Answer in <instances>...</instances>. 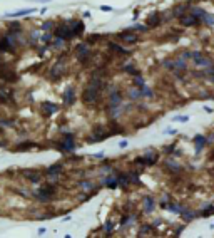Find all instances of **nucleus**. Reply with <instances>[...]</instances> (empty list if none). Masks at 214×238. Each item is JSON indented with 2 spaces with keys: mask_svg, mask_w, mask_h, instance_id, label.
Segmentation results:
<instances>
[{
  "mask_svg": "<svg viewBox=\"0 0 214 238\" xmlns=\"http://www.w3.org/2000/svg\"><path fill=\"white\" fill-rule=\"evenodd\" d=\"M99 80L97 79H94L91 84H89V87L86 89V91H84V102H86V104H92L94 101L97 99V96H99Z\"/></svg>",
  "mask_w": 214,
  "mask_h": 238,
  "instance_id": "nucleus-1",
  "label": "nucleus"
},
{
  "mask_svg": "<svg viewBox=\"0 0 214 238\" xmlns=\"http://www.w3.org/2000/svg\"><path fill=\"white\" fill-rule=\"evenodd\" d=\"M55 35H59L60 39L65 40V39H72L75 35V32H74V29L70 30V29H67V27L62 25V27H57V29H55Z\"/></svg>",
  "mask_w": 214,
  "mask_h": 238,
  "instance_id": "nucleus-2",
  "label": "nucleus"
},
{
  "mask_svg": "<svg viewBox=\"0 0 214 238\" xmlns=\"http://www.w3.org/2000/svg\"><path fill=\"white\" fill-rule=\"evenodd\" d=\"M156 161H157V154H154V153H147L144 158H137L136 163H139V164H154Z\"/></svg>",
  "mask_w": 214,
  "mask_h": 238,
  "instance_id": "nucleus-3",
  "label": "nucleus"
},
{
  "mask_svg": "<svg viewBox=\"0 0 214 238\" xmlns=\"http://www.w3.org/2000/svg\"><path fill=\"white\" fill-rule=\"evenodd\" d=\"M179 19H181V24L186 25V27L199 24V19H198V17H194V15H182V17H179Z\"/></svg>",
  "mask_w": 214,
  "mask_h": 238,
  "instance_id": "nucleus-4",
  "label": "nucleus"
},
{
  "mask_svg": "<svg viewBox=\"0 0 214 238\" xmlns=\"http://www.w3.org/2000/svg\"><path fill=\"white\" fill-rule=\"evenodd\" d=\"M75 101V94H74V87H67L64 92V102L65 104H74Z\"/></svg>",
  "mask_w": 214,
  "mask_h": 238,
  "instance_id": "nucleus-5",
  "label": "nucleus"
},
{
  "mask_svg": "<svg viewBox=\"0 0 214 238\" xmlns=\"http://www.w3.org/2000/svg\"><path fill=\"white\" fill-rule=\"evenodd\" d=\"M0 75H2V79H5L7 82H13V80L17 79V74H15V72H12L10 69H3V70H0Z\"/></svg>",
  "mask_w": 214,
  "mask_h": 238,
  "instance_id": "nucleus-6",
  "label": "nucleus"
},
{
  "mask_svg": "<svg viewBox=\"0 0 214 238\" xmlns=\"http://www.w3.org/2000/svg\"><path fill=\"white\" fill-rule=\"evenodd\" d=\"M62 149H65V151H70V149H74V136H65L64 138V143L60 144Z\"/></svg>",
  "mask_w": 214,
  "mask_h": 238,
  "instance_id": "nucleus-7",
  "label": "nucleus"
},
{
  "mask_svg": "<svg viewBox=\"0 0 214 238\" xmlns=\"http://www.w3.org/2000/svg\"><path fill=\"white\" fill-rule=\"evenodd\" d=\"M119 37L122 39V40H126V42H131V44L137 42V35L136 34H131V32H122Z\"/></svg>",
  "mask_w": 214,
  "mask_h": 238,
  "instance_id": "nucleus-8",
  "label": "nucleus"
},
{
  "mask_svg": "<svg viewBox=\"0 0 214 238\" xmlns=\"http://www.w3.org/2000/svg\"><path fill=\"white\" fill-rule=\"evenodd\" d=\"M193 59H194L196 62H198V64H201V66H207V64H211V61H209V59H204V57L201 56L199 52H194V54H193Z\"/></svg>",
  "mask_w": 214,
  "mask_h": 238,
  "instance_id": "nucleus-9",
  "label": "nucleus"
},
{
  "mask_svg": "<svg viewBox=\"0 0 214 238\" xmlns=\"http://www.w3.org/2000/svg\"><path fill=\"white\" fill-rule=\"evenodd\" d=\"M77 52H79V59L84 61L86 57L89 56V49L87 46H84V44H80V46H77Z\"/></svg>",
  "mask_w": 214,
  "mask_h": 238,
  "instance_id": "nucleus-10",
  "label": "nucleus"
},
{
  "mask_svg": "<svg viewBox=\"0 0 214 238\" xmlns=\"http://www.w3.org/2000/svg\"><path fill=\"white\" fill-rule=\"evenodd\" d=\"M0 51L13 52V47L10 46V40H8V39H3V40H0Z\"/></svg>",
  "mask_w": 214,
  "mask_h": 238,
  "instance_id": "nucleus-11",
  "label": "nucleus"
},
{
  "mask_svg": "<svg viewBox=\"0 0 214 238\" xmlns=\"http://www.w3.org/2000/svg\"><path fill=\"white\" fill-rule=\"evenodd\" d=\"M194 143L198 144V151H201V149H202V146L206 144V139H204L202 136H196L194 138Z\"/></svg>",
  "mask_w": 214,
  "mask_h": 238,
  "instance_id": "nucleus-12",
  "label": "nucleus"
},
{
  "mask_svg": "<svg viewBox=\"0 0 214 238\" xmlns=\"http://www.w3.org/2000/svg\"><path fill=\"white\" fill-rule=\"evenodd\" d=\"M34 10L32 8H27V10H19V12H13V13H10L8 17H20V15H29V13H32Z\"/></svg>",
  "mask_w": 214,
  "mask_h": 238,
  "instance_id": "nucleus-13",
  "label": "nucleus"
},
{
  "mask_svg": "<svg viewBox=\"0 0 214 238\" xmlns=\"http://www.w3.org/2000/svg\"><path fill=\"white\" fill-rule=\"evenodd\" d=\"M154 210V203L151 196H146V211H152Z\"/></svg>",
  "mask_w": 214,
  "mask_h": 238,
  "instance_id": "nucleus-14",
  "label": "nucleus"
},
{
  "mask_svg": "<svg viewBox=\"0 0 214 238\" xmlns=\"http://www.w3.org/2000/svg\"><path fill=\"white\" fill-rule=\"evenodd\" d=\"M44 109H49V111H45L47 114H52L54 111L57 109V106L55 104H50V102H44Z\"/></svg>",
  "mask_w": 214,
  "mask_h": 238,
  "instance_id": "nucleus-15",
  "label": "nucleus"
},
{
  "mask_svg": "<svg viewBox=\"0 0 214 238\" xmlns=\"http://www.w3.org/2000/svg\"><path fill=\"white\" fill-rule=\"evenodd\" d=\"M120 101H122V99H120V96H119L117 92L110 96V104H115V106H117V104H120Z\"/></svg>",
  "mask_w": 214,
  "mask_h": 238,
  "instance_id": "nucleus-16",
  "label": "nucleus"
},
{
  "mask_svg": "<svg viewBox=\"0 0 214 238\" xmlns=\"http://www.w3.org/2000/svg\"><path fill=\"white\" fill-rule=\"evenodd\" d=\"M62 169V164H55V166H50V168L47 169V173H50V174H54V173H59Z\"/></svg>",
  "mask_w": 214,
  "mask_h": 238,
  "instance_id": "nucleus-17",
  "label": "nucleus"
},
{
  "mask_svg": "<svg viewBox=\"0 0 214 238\" xmlns=\"http://www.w3.org/2000/svg\"><path fill=\"white\" fill-rule=\"evenodd\" d=\"M157 24H159L157 15H151V19H149V27H154V25H157Z\"/></svg>",
  "mask_w": 214,
  "mask_h": 238,
  "instance_id": "nucleus-18",
  "label": "nucleus"
},
{
  "mask_svg": "<svg viewBox=\"0 0 214 238\" xmlns=\"http://www.w3.org/2000/svg\"><path fill=\"white\" fill-rule=\"evenodd\" d=\"M34 146H35L34 143H25V144H20L17 149H19V151H24V149H29V148H34Z\"/></svg>",
  "mask_w": 214,
  "mask_h": 238,
  "instance_id": "nucleus-19",
  "label": "nucleus"
},
{
  "mask_svg": "<svg viewBox=\"0 0 214 238\" xmlns=\"http://www.w3.org/2000/svg\"><path fill=\"white\" fill-rule=\"evenodd\" d=\"M134 84H136L137 87L144 89V79H142V77H137V79H136V82H134Z\"/></svg>",
  "mask_w": 214,
  "mask_h": 238,
  "instance_id": "nucleus-20",
  "label": "nucleus"
},
{
  "mask_svg": "<svg viewBox=\"0 0 214 238\" xmlns=\"http://www.w3.org/2000/svg\"><path fill=\"white\" fill-rule=\"evenodd\" d=\"M107 186H109V188H115V186H117V179H109V181H107Z\"/></svg>",
  "mask_w": 214,
  "mask_h": 238,
  "instance_id": "nucleus-21",
  "label": "nucleus"
},
{
  "mask_svg": "<svg viewBox=\"0 0 214 238\" xmlns=\"http://www.w3.org/2000/svg\"><path fill=\"white\" fill-rule=\"evenodd\" d=\"M29 179H30V181H32V183H39V174H30V176H29Z\"/></svg>",
  "mask_w": 214,
  "mask_h": 238,
  "instance_id": "nucleus-22",
  "label": "nucleus"
},
{
  "mask_svg": "<svg viewBox=\"0 0 214 238\" xmlns=\"http://www.w3.org/2000/svg\"><path fill=\"white\" fill-rule=\"evenodd\" d=\"M187 119H189L187 116H176V118H174V121H182V123H186Z\"/></svg>",
  "mask_w": 214,
  "mask_h": 238,
  "instance_id": "nucleus-23",
  "label": "nucleus"
},
{
  "mask_svg": "<svg viewBox=\"0 0 214 238\" xmlns=\"http://www.w3.org/2000/svg\"><path fill=\"white\" fill-rule=\"evenodd\" d=\"M110 47H112L114 51H117V52H122V54H126V51H124L122 47H119V46H114V44H110Z\"/></svg>",
  "mask_w": 214,
  "mask_h": 238,
  "instance_id": "nucleus-24",
  "label": "nucleus"
},
{
  "mask_svg": "<svg viewBox=\"0 0 214 238\" xmlns=\"http://www.w3.org/2000/svg\"><path fill=\"white\" fill-rule=\"evenodd\" d=\"M211 213H214V206H212V208H209V210H204V211H202V215H204V216H206V215H211Z\"/></svg>",
  "mask_w": 214,
  "mask_h": 238,
  "instance_id": "nucleus-25",
  "label": "nucleus"
},
{
  "mask_svg": "<svg viewBox=\"0 0 214 238\" xmlns=\"http://www.w3.org/2000/svg\"><path fill=\"white\" fill-rule=\"evenodd\" d=\"M50 27H52V22H47V24H44L42 30H47V29H50Z\"/></svg>",
  "mask_w": 214,
  "mask_h": 238,
  "instance_id": "nucleus-26",
  "label": "nucleus"
},
{
  "mask_svg": "<svg viewBox=\"0 0 214 238\" xmlns=\"http://www.w3.org/2000/svg\"><path fill=\"white\" fill-rule=\"evenodd\" d=\"M206 22H209V24H211V25H212V24H214V19H212V17H211V15H207V17H206Z\"/></svg>",
  "mask_w": 214,
  "mask_h": 238,
  "instance_id": "nucleus-27",
  "label": "nucleus"
},
{
  "mask_svg": "<svg viewBox=\"0 0 214 238\" xmlns=\"http://www.w3.org/2000/svg\"><path fill=\"white\" fill-rule=\"evenodd\" d=\"M82 186H84V188H92V185H91V183H87V181H84Z\"/></svg>",
  "mask_w": 214,
  "mask_h": 238,
  "instance_id": "nucleus-28",
  "label": "nucleus"
}]
</instances>
